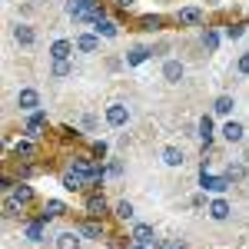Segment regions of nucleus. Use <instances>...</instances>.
<instances>
[{
  "label": "nucleus",
  "mask_w": 249,
  "mask_h": 249,
  "mask_svg": "<svg viewBox=\"0 0 249 249\" xmlns=\"http://www.w3.org/2000/svg\"><path fill=\"white\" fill-rule=\"evenodd\" d=\"M213 136H216V126H213V116H203L199 120V140H203V146H210Z\"/></svg>",
  "instance_id": "22"
},
{
  "label": "nucleus",
  "mask_w": 249,
  "mask_h": 249,
  "mask_svg": "<svg viewBox=\"0 0 249 249\" xmlns=\"http://www.w3.org/2000/svg\"><path fill=\"white\" fill-rule=\"evenodd\" d=\"M243 136H246V126H243L239 120H230V123L223 126V140H226V143H243Z\"/></svg>",
  "instance_id": "8"
},
{
  "label": "nucleus",
  "mask_w": 249,
  "mask_h": 249,
  "mask_svg": "<svg viewBox=\"0 0 249 249\" xmlns=\"http://www.w3.org/2000/svg\"><path fill=\"white\" fill-rule=\"evenodd\" d=\"M236 70H239L243 77H249V50L243 53V57H239V63H236Z\"/></svg>",
  "instance_id": "35"
},
{
  "label": "nucleus",
  "mask_w": 249,
  "mask_h": 249,
  "mask_svg": "<svg viewBox=\"0 0 249 249\" xmlns=\"http://www.w3.org/2000/svg\"><path fill=\"white\" fill-rule=\"evenodd\" d=\"M232 107H236V100H232L230 93H223V96H216V100H213V113H216V116H230Z\"/></svg>",
  "instance_id": "16"
},
{
  "label": "nucleus",
  "mask_w": 249,
  "mask_h": 249,
  "mask_svg": "<svg viewBox=\"0 0 249 249\" xmlns=\"http://www.w3.org/2000/svg\"><path fill=\"white\" fill-rule=\"evenodd\" d=\"M80 232H83V239H103V226H100L96 219H87V223L80 226Z\"/></svg>",
  "instance_id": "24"
},
{
  "label": "nucleus",
  "mask_w": 249,
  "mask_h": 249,
  "mask_svg": "<svg viewBox=\"0 0 249 249\" xmlns=\"http://www.w3.org/2000/svg\"><path fill=\"white\" fill-rule=\"evenodd\" d=\"M47 126V113H34L30 120H27V126H23V133L30 136V140H37V136H43L40 130Z\"/></svg>",
  "instance_id": "11"
},
{
  "label": "nucleus",
  "mask_w": 249,
  "mask_h": 249,
  "mask_svg": "<svg viewBox=\"0 0 249 249\" xmlns=\"http://www.w3.org/2000/svg\"><path fill=\"white\" fill-rule=\"evenodd\" d=\"M110 176H123V163H120V160H113V163H110Z\"/></svg>",
  "instance_id": "36"
},
{
  "label": "nucleus",
  "mask_w": 249,
  "mask_h": 249,
  "mask_svg": "<svg viewBox=\"0 0 249 249\" xmlns=\"http://www.w3.org/2000/svg\"><path fill=\"white\" fill-rule=\"evenodd\" d=\"M176 20H179V23H186V27L203 23V10H199V7H183V10L176 14Z\"/></svg>",
  "instance_id": "17"
},
{
  "label": "nucleus",
  "mask_w": 249,
  "mask_h": 249,
  "mask_svg": "<svg viewBox=\"0 0 249 249\" xmlns=\"http://www.w3.org/2000/svg\"><path fill=\"white\" fill-rule=\"evenodd\" d=\"M73 170L83 173V176H87V183H103V176H107V170H103V166H96L90 156H73Z\"/></svg>",
  "instance_id": "2"
},
{
  "label": "nucleus",
  "mask_w": 249,
  "mask_h": 249,
  "mask_svg": "<svg viewBox=\"0 0 249 249\" xmlns=\"http://www.w3.org/2000/svg\"><path fill=\"white\" fill-rule=\"evenodd\" d=\"M133 203H130V199H120V203H116V206H113V216H116V219H133Z\"/></svg>",
  "instance_id": "28"
},
{
  "label": "nucleus",
  "mask_w": 249,
  "mask_h": 249,
  "mask_svg": "<svg viewBox=\"0 0 249 249\" xmlns=\"http://www.w3.org/2000/svg\"><path fill=\"white\" fill-rule=\"evenodd\" d=\"M93 153H96V156H107V143H103V140H100V143L93 146Z\"/></svg>",
  "instance_id": "37"
},
{
  "label": "nucleus",
  "mask_w": 249,
  "mask_h": 249,
  "mask_svg": "<svg viewBox=\"0 0 249 249\" xmlns=\"http://www.w3.org/2000/svg\"><path fill=\"white\" fill-rule=\"evenodd\" d=\"M150 57H153V47H133L126 53V67H140V63H146Z\"/></svg>",
  "instance_id": "12"
},
{
  "label": "nucleus",
  "mask_w": 249,
  "mask_h": 249,
  "mask_svg": "<svg viewBox=\"0 0 249 249\" xmlns=\"http://www.w3.org/2000/svg\"><path fill=\"white\" fill-rule=\"evenodd\" d=\"M199 186L206 193H226L232 186V179L230 176H213V173L206 170V163H203V166H199Z\"/></svg>",
  "instance_id": "1"
},
{
  "label": "nucleus",
  "mask_w": 249,
  "mask_h": 249,
  "mask_svg": "<svg viewBox=\"0 0 249 249\" xmlns=\"http://www.w3.org/2000/svg\"><path fill=\"white\" fill-rule=\"evenodd\" d=\"M130 3H136V0H116V7H123V10H126Z\"/></svg>",
  "instance_id": "38"
},
{
  "label": "nucleus",
  "mask_w": 249,
  "mask_h": 249,
  "mask_svg": "<svg viewBox=\"0 0 249 249\" xmlns=\"http://www.w3.org/2000/svg\"><path fill=\"white\" fill-rule=\"evenodd\" d=\"M206 213H210V219H216V223H223V219H226V216H230V203H226V199H213L210 206H206Z\"/></svg>",
  "instance_id": "13"
},
{
  "label": "nucleus",
  "mask_w": 249,
  "mask_h": 249,
  "mask_svg": "<svg viewBox=\"0 0 249 249\" xmlns=\"http://www.w3.org/2000/svg\"><path fill=\"white\" fill-rule=\"evenodd\" d=\"M80 243H83V232L80 230H67L57 236V249H80Z\"/></svg>",
  "instance_id": "7"
},
{
  "label": "nucleus",
  "mask_w": 249,
  "mask_h": 249,
  "mask_svg": "<svg viewBox=\"0 0 249 249\" xmlns=\"http://www.w3.org/2000/svg\"><path fill=\"white\" fill-rule=\"evenodd\" d=\"M126 120H130V110L123 103H110L107 107V123L110 126H126Z\"/></svg>",
  "instance_id": "5"
},
{
  "label": "nucleus",
  "mask_w": 249,
  "mask_h": 249,
  "mask_svg": "<svg viewBox=\"0 0 249 249\" xmlns=\"http://www.w3.org/2000/svg\"><path fill=\"white\" fill-rule=\"evenodd\" d=\"M20 210H23V206H20L14 196H7V199H3V216H17Z\"/></svg>",
  "instance_id": "32"
},
{
  "label": "nucleus",
  "mask_w": 249,
  "mask_h": 249,
  "mask_svg": "<svg viewBox=\"0 0 249 249\" xmlns=\"http://www.w3.org/2000/svg\"><path fill=\"white\" fill-rule=\"evenodd\" d=\"M50 77H70V63L67 60H53V70H50Z\"/></svg>",
  "instance_id": "31"
},
{
  "label": "nucleus",
  "mask_w": 249,
  "mask_h": 249,
  "mask_svg": "<svg viewBox=\"0 0 249 249\" xmlns=\"http://www.w3.org/2000/svg\"><path fill=\"white\" fill-rule=\"evenodd\" d=\"M163 163L166 166H183V150L179 146H166L163 150Z\"/></svg>",
  "instance_id": "27"
},
{
  "label": "nucleus",
  "mask_w": 249,
  "mask_h": 249,
  "mask_svg": "<svg viewBox=\"0 0 249 249\" xmlns=\"http://www.w3.org/2000/svg\"><path fill=\"white\" fill-rule=\"evenodd\" d=\"M203 47H206V50H216V47H219V34H216V30H210V27H206V30H203Z\"/></svg>",
  "instance_id": "30"
},
{
  "label": "nucleus",
  "mask_w": 249,
  "mask_h": 249,
  "mask_svg": "<svg viewBox=\"0 0 249 249\" xmlns=\"http://www.w3.org/2000/svg\"><path fill=\"white\" fill-rule=\"evenodd\" d=\"M73 53V43L70 40H53V47H50V57L53 60H67Z\"/></svg>",
  "instance_id": "19"
},
{
  "label": "nucleus",
  "mask_w": 249,
  "mask_h": 249,
  "mask_svg": "<svg viewBox=\"0 0 249 249\" xmlns=\"http://www.w3.org/2000/svg\"><path fill=\"white\" fill-rule=\"evenodd\" d=\"M130 239H133V243H140V246H150V243H153V226H146V223H140V226H133V232H130Z\"/></svg>",
  "instance_id": "15"
},
{
  "label": "nucleus",
  "mask_w": 249,
  "mask_h": 249,
  "mask_svg": "<svg viewBox=\"0 0 249 249\" xmlns=\"http://www.w3.org/2000/svg\"><path fill=\"white\" fill-rule=\"evenodd\" d=\"M107 213H110V206H107V199H103L100 193L87 196V216H90V219H103Z\"/></svg>",
  "instance_id": "4"
},
{
  "label": "nucleus",
  "mask_w": 249,
  "mask_h": 249,
  "mask_svg": "<svg viewBox=\"0 0 249 249\" xmlns=\"http://www.w3.org/2000/svg\"><path fill=\"white\" fill-rule=\"evenodd\" d=\"M63 213H67V203L47 199V206H43V213H40V223H50V219H57V216H63Z\"/></svg>",
  "instance_id": "9"
},
{
  "label": "nucleus",
  "mask_w": 249,
  "mask_h": 249,
  "mask_svg": "<svg viewBox=\"0 0 249 249\" xmlns=\"http://www.w3.org/2000/svg\"><path fill=\"white\" fill-rule=\"evenodd\" d=\"M93 30L100 34V37H107V40H113V37H116V23H113V20H107V17L93 20Z\"/></svg>",
  "instance_id": "21"
},
{
  "label": "nucleus",
  "mask_w": 249,
  "mask_h": 249,
  "mask_svg": "<svg viewBox=\"0 0 249 249\" xmlns=\"http://www.w3.org/2000/svg\"><path fill=\"white\" fill-rule=\"evenodd\" d=\"M226 176H230L232 183H239V179H246V176H249L246 163H243V160H236V163H230V166H226Z\"/></svg>",
  "instance_id": "26"
},
{
  "label": "nucleus",
  "mask_w": 249,
  "mask_h": 249,
  "mask_svg": "<svg viewBox=\"0 0 249 249\" xmlns=\"http://www.w3.org/2000/svg\"><path fill=\"white\" fill-rule=\"evenodd\" d=\"M140 27H143V30H150V34H153V30H163V17H160V14L140 17Z\"/></svg>",
  "instance_id": "29"
},
{
  "label": "nucleus",
  "mask_w": 249,
  "mask_h": 249,
  "mask_svg": "<svg viewBox=\"0 0 249 249\" xmlns=\"http://www.w3.org/2000/svg\"><path fill=\"white\" fill-rule=\"evenodd\" d=\"M183 73H186V67H183L179 60H163V80H166V83H179Z\"/></svg>",
  "instance_id": "6"
},
{
  "label": "nucleus",
  "mask_w": 249,
  "mask_h": 249,
  "mask_svg": "<svg viewBox=\"0 0 249 249\" xmlns=\"http://www.w3.org/2000/svg\"><path fill=\"white\" fill-rule=\"evenodd\" d=\"M14 153H17L20 160H34V156H37V146H34V140H17V143H14Z\"/></svg>",
  "instance_id": "20"
},
{
  "label": "nucleus",
  "mask_w": 249,
  "mask_h": 249,
  "mask_svg": "<svg viewBox=\"0 0 249 249\" xmlns=\"http://www.w3.org/2000/svg\"><path fill=\"white\" fill-rule=\"evenodd\" d=\"M156 249H186V243H179V239H160Z\"/></svg>",
  "instance_id": "34"
},
{
  "label": "nucleus",
  "mask_w": 249,
  "mask_h": 249,
  "mask_svg": "<svg viewBox=\"0 0 249 249\" xmlns=\"http://www.w3.org/2000/svg\"><path fill=\"white\" fill-rule=\"evenodd\" d=\"M133 249H146V246H140V243H136V246H133Z\"/></svg>",
  "instance_id": "39"
},
{
  "label": "nucleus",
  "mask_w": 249,
  "mask_h": 249,
  "mask_svg": "<svg viewBox=\"0 0 249 249\" xmlns=\"http://www.w3.org/2000/svg\"><path fill=\"white\" fill-rule=\"evenodd\" d=\"M77 50H83V53H96V50H100V34H80L77 37Z\"/></svg>",
  "instance_id": "14"
},
{
  "label": "nucleus",
  "mask_w": 249,
  "mask_h": 249,
  "mask_svg": "<svg viewBox=\"0 0 249 249\" xmlns=\"http://www.w3.org/2000/svg\"><path fill=\"white\" fill-rule=\"evenodd\" d=\"M14 199H17L20 206L34 203V186H27V183H20V179H17V186H14Z\"/></svg>",
  "instance_id": "23"
},
{
  "label": "nucleus",
  "mask_w": 249,
  "mask_h": 249,
  "mask_svg": "<svg viewBox=\"0 0 249 249\" xmlns=\"http://www.w3.org/2000/svg\"><path fill=\"white\" fill-rule=\"evenodd\" d=\"M17 107H20V110H27V113H34V110L40 107V93L34 90V87H23V90L17 93Z\"/></svg>",
  "instance_id": "3"
},
{
  "label": "nucleus",
  "mask_w": 249,
  "mask_h": 249,
  "mask_svg": "<svg viewBox=\"0 0 249 249\" xmlns=\"http://www.w3.org/2000/svg\"><path fill=\"white\" fill-rule=\"evenodd\" d=\"M63 186H67L70 193H77V190H83V186H87V176H83V173H77V170L63 173Z\"/></svg>",
  "instance_id": "18"
},
{
  "label": "nucleus",
  "mask_w": 249,
  "mask_h": 249,
  "mask_svg": "<svg viewBox=\"0 0 249 249\" xmlns=\"http://www.w3.org/2000/svg\"><path fill=\"white\" fill-rule=\"evenodd\" d=\"M243 34H246V27H243V23H230V27H226V37H230V40H239Z\"/></svg>",
  "instance_id": "33"
},
{
  "label": "nucleus",
  "mask_w": 249,
  "mask_h": 249,
  "mask_svg": "<svg viewBox=\"0 0 249 249\" xmlns=\"http://www.w3.org/2000/svg\"><path fill=\"white\" fill-rule=\"evenodd\" d=\"M43 226H47V223H27V226H23V236H27V239H30V243H43Z\"/></svg>",
  "instance_id": "25"
},
{
  "label": "nucleus",
  "mask_w": 249,
  "mask_h": 249,
  "mask_svg": "<svg viewBox=\"0 0 249 249\" xmlns=\"http://www.w3.org/2000/svg\"><path fill=\"white\" fill-rule=\"evenodd\" d=\"M14 40H17L20 47H34V43H37V34H34V27L17 23V27H14Z\"/></svg>",
  "instance_id": "10"
}]
</instances>
